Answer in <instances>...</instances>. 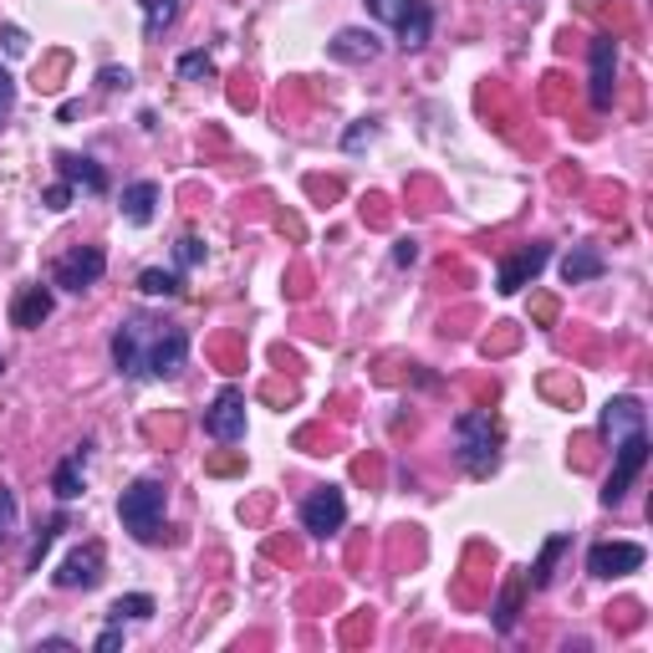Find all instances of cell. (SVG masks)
Segmentation results:
<instances>
[{
    "mask_svg": "<svg viewBox=\"0 0 653 653\" xmlns=\"http://www.w3.org/2000/svg\"><path fill=\"white\" fill-rule=\"evenodd\" d=\"M454 450H460V465H465L475 480L495 475V465H501V424H495V414L465 409V414L454 419Z\"/></svg>",
    "mask_w": 653,
    "mask_h": 653,
    "instance_id": "6da1fadb",
    "label": "cell"
},
{
    "mask_svg": "<svg viewBox=\"0 0 653 653\" xmlns=\"http://www.w3.org/2000/svg\"><path fill=\"white\" fill-rule=\"evenodd\" d=\"M164 505H168L164 480H134L123 490V501H117V520H123V531L134 541L159 547L164 541Z\"/></svg>",
    "mask_w": 653,
    "mask_h": 653,
    "instance_id": "7a4b0ae2",
    "label": "cell"
},
{
    "mask_svg": "<svg viewBox=\"0 0 653 653\" xmlns=\"http://www.w3.org/2000/svg\"><path fill=\"white\" fill-rule=\"evenodd\" d=\"M649 454H653L649 429H633V435L613 439V475H607V486H603V505H623V495L633 490V480L649 465Z\"/></svg>",
    "mask_w": 653,
    "mask_h": 653,
    "instance_id": "3957f363",
    "label": "cell"
},
{
    "mask_svg": "<svg viewBox=\"0 0 653 653\" xmlns=\"http://www.w3.org/2000/svg\"><path fill=\"white\" fill-rule=\"evenodd\" d=\"M153 327L159 322L149 317H128L123 327L113 332V368L123 378H149V342H153Z\"/></svg>",
    "mask_w": 653,
    "mask_h": 653,
    "instance_id": "277c9868",
    "label": "cell"
},
{
    "mask_svg": "<svg viewBox=\"0 0 653 653\" xmlns=\"http://www.w3.org/2000/svg\"><path fill=\"white\" fill-rule=\"evenodd\" d=\"M102 271H108V255H102V246H77V251L56 255V266H51V281L62 286V291H92V286L102 281Z\"/></svg>",
    "mask_w": 653,
    "mask_h": 653,
    "instance_id": "5b68a950",
    "label": "cell"
},
{
    "mask_svg": "<svg viewBox=\"0 0 653 653\" xmlns=\"http://www.w3.org/2000/svg\"><path fill=\"white\" fill-rule=\"evenodd\" d=\"M342 520H348V495L337 486H322L302 501V531H312V537H337Z\"/></svg>",
    "mask_w": 653,
    "mask_h": 653,
    "instance_id": "8992f818",
    "label": "cell"
},
{
    "mask_svg": "<svg viewBox=\"0 0 653 653\" xmlns=\"http://www.w3.org/2000/svg\"><path fill=\"white\" fill-rule=\"evenodd\" d=\"M643 562H649V552H643L638 541H598V547L587 552V572H592V577H603V582L628 577V572H638Z\"/></svg>",
    "mask_w": 653,
    "mask_h": 653,
    "instance_id": "52a82bcc",
    "label": "cell"
},
{
    "mask_svg": "<svg viewBox=\"0 0 653 653\" xmlns=\"http://www.w3.org/2000/svg\"><path fill=\"white\" fill-rule=\"evenodd\" d=\"M204 429H210L219 444L246 439V393H240V388H219L215 403L204 409Z\"/></svg>",
    "mask_w": 653,
    "mask_h": 653,
    "instance_id": "ba28073f",
    "label": "cell"
},
{
    "mask_svg": "<svg viewBox=\"0 0 653 653\" xmlns=\"http://www.w3.org/2000/svg\"><path fill=\"white\" fill-rule=\"evenodd\" d=\"M613 87H618V36H592V108L607 113L613 108Z\"/></svg>",
    "mask_w": 653,
    "mask_h": 653,
    "instance_id": "9c48e42d",
    "label": "cell"
},
{
    "mask_svg": "<svg viewBox=\"0 0 653 653\" xmlns=\"http://www.w3.org/2000/svg\"><path fill=\"white\" fill-rule=\"evenodd\" d=\"M102 562H108V552H102L98 541H87V547H77V552L62 556V567H56V587L62 592H92V587L102 582Z\"/></svg>",
    "mask_w": 653,
    "mask_h": 653,
    "instance_id": "30bf717a",
    "label": "cell"
},
{
    "mask_svg": "<svg viewBox=\"0 0 653 653\" xmlns=\"http://www.w3.org/2000/svg\"><path fill=\"white\" fill-rule=\"evenodd\" d=\"M185 357H189V332L159 322L149 342V378H174V373L185 368Z\"/></svg>",
    "mask_w": 653,
    "mask_h": 653,
    "instance_id": "8fae6325",
    "label": "cell"
},
{
    "mask_svg": "<svg viewBox=\"0 0 653 653\" xmlns=\"http://www.w3.org/2000/svg\"><path fill=\"white\" fill-rule=\"evenodd\" d=\"M393 32H399V47L403 51H419L435 32V5L429 0H393Z\"/></svg>",
    "mask_w": 653,
    "mask_h": 653,
    "instance_id": "7c38bea8",
    "label": "cell"
},
{
    "mask_svg": "<svg viewBox=\"0 0 653 653\" xmlns=\"http://www.w3.org/2000/svg\"><path fill=\"white\" fill-rule=\"evenodd\" d=\"M547 261H552V246H541V240H531V246H520L511 261L501 266V276H495V291H520L526 281H537L541 271H547Z\"/></svg>",
    "mask_w": 653,
    "mask_h": 653,
    "instance_id": "4fadbf2b",
    "label": "cell"
},
{
    "mask_svg": "<svg viewBox=\"0 0 653 653\" xmlns=\"http://www.w3.org/2000/svg\"><path fill=\"white\" fill-rule=\"evenodd\" d=\"M337 56V62H373L378 51H384V41H378V32H363V26H342V32L332 36V47H327Z\"/></svg>",
    "mask_w": 653,
    "mask_h": 653,
    "instance_id": "5bb4252c",
    "label": "cell"
},
{
    "mask_svg": "<svg viewBox=\"0 0 653 653\" xmlns=\"http://www.w3.org/2000/svg\"><path fill=\"white\" fill-rule=\"evenodd\" d=\"M56 168H62V179H67L72 189L108 194V174H102V164H92V159H83V153H56Z\"/></svg>",
    "mask_w": 653,
    "mask_h": 653,
    "instance_id": "9a60e30c",
    "label": "cell"
},
{
    "mask_svg": "<svg viewBox=\"0 0 653 653\" xmlns=\"http://www.w3.org/2000/svg\"><path fill=\"white\" fill-rule=\"evenodd\" d=\"M87 450L92 444H77V450L62 460V465L51 469V490H56V501H77L83 495V480H87Z\"/></svg>",
    "mask_w": 653,
    "mask_h": 653,
    "instance_id": "2e32d148",
    "label": "cell"
},
{
    "mask_svg": "<svg viewBox=\"0 0 653 653\" xmlns=\"http://www.w3.org/2000/svg\"><path fill=\"white\" fill-rule=\"evenodd\" d=\"M633 429H643V403H638L633 393L607 399V409H603V439H623V435H633Z\"/></svg>",
    "mask_w": 653,
    "mask_h": 653,
    "instance_id": "e0dca14e",
    "label": "cell"
},
{
    "mask_svg": "<svg viewBox=\"0 0 653 653\" xmlns=\"http://www.w3.org/2000/svg\"><path fill=\"white\" fill-rule=\"evenodd\" d=\"M47 317H51V286H26L16 302H11V322H16L21 332L41 327Z\"/></svg>",
    "mask_w": 653,
    "mask_h": 653,
    "instance_id": "ac0fdd59",
    "label": "cell"
},
{
    "mask_svg": "<svg viewBox=\"0 0 653 653\" xmlns=\"http://www.w3.org/2000/svg\"><path fill=\"white\" fill-rule=\"evenodd\" d=\"M603 271H607V261H603V251H598V246H577V251L562 261V281L582 286V281H598Z\"/></svg>",
    "mask_w": 653,
    "mask_h": 653,
    "instance_id": "d6986e66",
    "label": "cell"
},
{
    "mask_svg": "<svg viewBox=\"0 0 653 653\" xmlns=\"http://www.w3.org/2000/svg\"><path fill=\"white\" fill-rule=\"evenodd\" d=\"M153 210H159V185L153 179H138V185L123 189V219L128 225H149Z\"/></svg>",
    "mask_w": 653,
    "mask_h": 653,
    "instance_id": "ffe728a7",
    "label": "cell"
},
{
    "mask_svg": "<svg viewBox=\"0 0 653 653\" xmlns=\"http://www.w3.org/2000/svg\"><path fill=\"white\" fill-rule=\"evenodd\" d=\"M179 5H185V0H138V11H143V36L159 41V36L179 21Z\"/></svg>",
    "mask_w": 653,
    "mask_h": 653,
    "instance_id": "44dd1931",
    "label": "cell"
},
{
    "mask_svg": "<svg viewBox=\"0 0 653 653\" xmlns=\"http://www.w3.org/2000/svg\"><path fill=\"white\" fill-rule=\"evenodd\" d=\"M567 547H572V537H567V531H556V537L541 547L537 562H531V572H526V587H537V592H541V587H552V567H556V556L567 552Z\"/></svg>",
    "mask_w": 653,
    "mask_h": 653,
    "instance_id": "7402d4cb",
    "label": "cell"
},
{
    "mask_svg": "<svg viewBox=\"0 0 653 653\" xmlns=\"http://www.w3.org/2000/svg\"><path fill=\"white\" fill-rule=\"evenodd\" d=\"M138 291H143V297H179V291H185V281H179V271L149 266L143 276H138Z\"/></svg>",
    "mask_w": 653,
    "mask_h": 653,
    "instance_id": "603a6c76",
    "label": "cell"
},
{
    "mask_svg": "<svg viewBox=\"0 0 653 653\" xmlns=\"http://www.w3.org/2000/svg\"><path fill=\"white\" fill-rule=\"evenodd\" d=\"M153 607H159V603H153L149 592H128V598H117V603H113V623H123V618L149 623V618H153Z\"/></svg>",
    "mask_w": 653,
    "mask_h": 653,
    "instance_id": "cb8c5ba5",
    "label": "cell"
},
{
    "mask_svg": "<svg viewBox=\"0 0 653 653\" xmlns=\"http://www.w3.org/2000/svg\"><path fill=\"white\" fill-rule=\"evenodd\" d=\"M179 77H185V83H210V77H215V62H210L204 51H185V56H179Z\"/></svg>",
    "mask_w": 653,
    "mask_h": 653,
    "instance_id": "d4e9b609",
    "label": "cell"
},
{
    "mask_svg": "<svg viewBox=\"0 0 653 653\" xmlns=\"http://www.w3.org/2000/svg\"><path fill=\"white\" fill-rule=\"evenodd\" d=\"M520 587H526V582H511V587H505V592H501V603H495V628H501V633H511V628H516Z\"/></svg>",
    "mask_w": 653,
    "mask_h": 653,
    "instance_id": "484cf974",
    "label": "cell"
},
{
    "mask_svg": "<svg viewBox=\"0 0 653 653\" xmlns=\"http://www.w3.org/2000/svg\"><path fill=\"white\" fill-rule=\"evenodd\" d=\"M16 516H21V505H16V495H11V490L0 486V547H5V541L16 537Z\"/></svg>",
    "mask_w": 653,
    "mask_h": 653,
    "instance_id": "4316f807",
    "label": "cell"
},
{
    "mask_svg": "<svg viewBox=\"0 0 653 653\" xmlns=\"http://www.w3.org/2000/svg\"><path fill=\"white\" fill-rule=\"evenodd\" d=\"M62 526H67V516H51L47 520V531H41V537H36V547H32V572L41 567V556L51 552V541H56V531H62Z\"/></svg>",
    "mask_w": 653,
    "mask_h": 653,
    "instance_id": "83f0119b",
    "label": "cell"
},
{
    "mask_svg": "<svg viewBox=\"0 0 653 653\" xmlns=\"http://www.w3.org/2000/svg\"><path fill=\"white\" fill-rule=\"evenodd\" d=\"M174 261H179V266H200V261H204V240H200V235H185V240H179V246H174Z\"/></svg>",
    "mask_w": 653,
    "mask_h": 653,
    "instance_id": "f1b7e54d",
    "label": "cell"
},
{
    "mask_svg": "<svg viewBox=\"0 0 653 653\" xmlns=\"http://www.w3.org/2000/svg\"><path fill=\"white\" fill-rule=\"evenodd\" d=\"M11 113H16V77L0 67V123H5Z\"/></svg>",
    "mask_w": 653,
    "mask_h": 653,
    "instance_id": "f546056e",
    "label": "cell"
},
{
    "mask_svg": "<svg viewBox=\"0 0 653 653\" xmlns=\"http://www.w3.org/2000/svg\"><path fill=\"white\" fill-rule=\"evenodd\" d=\"M0 41H5V51H11V56H26V51H32V41H26V32H21V26H5V32H0Z\"/></svg>",
    "mask_w": 653,
    "mask_h": 653,
    "instance_id": "4dcf8cb0",
    "label": "cell"
},
{
    "mask_svg": "<svg viewBox=\"0 0 653 653\" xmlns=\"http://www.w3.org/2000/svg\"><path fill=\"white\" fill-rule=\"evenodd\" d=\"M41 200H47V210H67V204H72V185L62 179V185H51Z\"/></svg>",
    "mask_w": 653,
    "mask_h": 653,
    "instance_id": "1f68e13d",
    "label": "cell"
},
{
    "mask_svg": "<svg viewBox=\"0 0 653 653\" xmlns=\"http://www.w3.org/2000/svg\"><path fill=\"white\" fill-rule=\"evenodd\" d=\"M98 83L108 87V92H117V87H128L134 77H128V67H102V72H98Z\"/></svg>",
    "mask_w": 653,
    "mask_h": 653,
    "instance_id": "d6a6232c",
    "label": "cell"
},
{
    "mask_svg": "<svg viewBox=\"0 0 653 653\" xmlns=\"http://www.w3.org/2000/svg\"><path fill=\"white\" fill-rule=\"evenodd\" d=\"M117 649H123V623H113V628L98 638V653H117Z\"/></svg>",
    "mask_w": 653,
    "mask_h": 653,
    "instance_id": "836d02e7",
    "label": "cell"
},
{
    "mask_svg": "<svg viewBox=\"0 0 653 653\" xmlns=\"http://www.w3.org/2000/svg\"><path fill=\"white\" fill-rule=\"evenodd\" d=\"M393 261H399V266H414V261H419V246H414V240H399V246H393Z\"/></svg>",
    "mask_w": 653,
    "mask_h": 653,
    "instance_id": "e575fe53",
    "label": "cell"
},
{
    "mask_svg": "<svg viewBox=\"0 0 653 653\" xmlns=\"http://www.w3.org/2000/svg\"><path fill=\"white\" fill-rule=\"evenodd\" d=\"M373 134H378L373 123H363V128H352V134H348V149H363V138H373Z\"/></svg>",
    "mask_w": 653,
    "mask_h": 653,
    "instance_id": "d590c367",
    "label": "cell"
}]
</instances>
